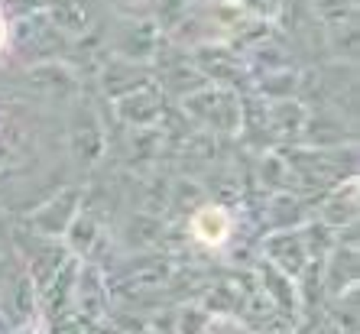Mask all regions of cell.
<instances>
[{
	"instance_id": "6da1fadb",
	"label": "cell",
	"mask_w": 360,
	"mask_h": 334,
	"mask_svg": "<svg viewBox=\"0 0 360 334\" xmlns=\"http://www.w3.org/2000/svg\"><path fill=\"white\" fill-rule=\"evenodd\" d=\"M195 234H198V240L205 243H221L227 237V231H231V221H227V214L221 208H201L198 214H195Z\"/></svg>"
},
{
	"instance_id": "7a4b0ae2",
	"label": "cell",
	"mask_w": 360,
	"mask_h": 334,
	"mask_svg": "<svg viewBox=\"0 0 360 334\" xmlns=\"http://www.w3.org/2000/svg\"><path fill=\"white\" fill-rule=\"evenodd\" d=\"M4 36H7V26L0 23V42H4Z\"/></svg>"
}]
</instances>
